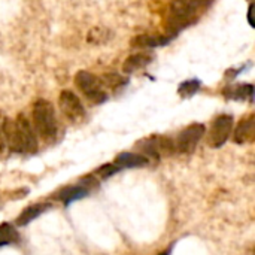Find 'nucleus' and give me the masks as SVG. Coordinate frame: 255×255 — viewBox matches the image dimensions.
Returning a JSON list of instances; mask_svg holds the SVG:
<instances>
[{
    "instance_id": "obj_22",
    "label": "nucleus",
    "mask_w": 255,
    "mask_h": 255,
    "mask_svg": "<svg viewBox=\"0 0 255 255\" xmlns=\"http://www.w3.org/2000/svg\"><path fill=\"white\" fill-rule=\"evenodd\" d=\"M160 255H167V254H160Z\"/></svg>"
},
{
    "instance_id": "obj_11",
    "label": "nucleus",
    "mask_w": 255,
    "mask_h": 255,
    "mask_svg": "<svg viewBox=\"0 0 255 255\" xmlns=\"http://www.w3.org/2000/svg\"><path fill=\"white\" fill-rule=\"evenodd\" d=\"M169 42H170V37H167V36L139 34L130 40V46L131 48H155V46L167 45Z\"/></svg>"
},
{
    "instance_id": "obj_13",
    "label": "nucleus",
    "mask_w": 255,
    "mask_h": 255,
    "mask_svg": "<svg viewBox=\"0 0 255 255\" xmlns=\"http://www.w3.org/2000/svg\"><path fill=\"white\" fill-rule=\"evenodd\" d=\"M49 208H51L49 203H37V205L27 206V208L19 214V217L16 218V224H18V226H27L28 223H31L34 218H37L40 214H43V212L48 211Z\"/></svg>"
},
{
    "instance_id": "obj_4",
    "label": "nucleus",
    "mask_w": 255,
    "mask_h": 255,
    "mask_svg": "<svg viewBox=\"0 0 255 255\" xmlns=\"http://www.w3.org/2000/svg\"><path fill=\"white\" fill-rule=\"evenodd\" d=\"M75 84L79 88V91L91 102V103H103L108 99V94L103 88V84L100 82V78L96 75L87 72V70H79L75 75Z\"/></svg>"
},
{
    "instance_id": "obj_9",
    "label": "nucleus",
    "mask_w": 255,
    "mask_h": 255,
    "mask_svg": "<svg viewBox=\"0 0 255 255\" xmlns=\"http://www.w3.org/2000/svg\"><path fill=\"white\" fill-rule=\"evenodd\" d=\"M255 136V115L251 114L247 118L241 120V123L238 124L233 139L236 143H247L254 140Z\"/></svg>"
},
{
    "instance_id": "obj_7",
    "label": "nucleus",
    "mask_w": 255,
    "mask_h": 255,
    "mask_svg": "<svg viewBox=\"0 0 255 255\" xmlns=\"http://www.w3.org/2000/svg\"><path fill=\"white\" fill-rule=\"evenodd\" d=\"M137 146L146 154L145 157H152V158H160L164 155H172L176 148L175 142L170 137L166 136H152L148 139H143L137 143Z\"/></svg>"
},
{
    "instance_id": "obj_12",
    "label": "nucleus",
    "mask_w": 255,
    "mask_h": 255,
    "mask_svg": "<svg viewBox=\"0 0 255 255\" xmlns=\"http://www.w3.org/2000/svg\"><path fill=\"white\" fill-rule=\"evenodd\" d=\"M151 61H152V55H149L148 52H137V54H133V55H130L128 58H126V61L123 63V72H124V73L137 72V70L146 67Z\"/></svg>"
},
{
    "instance_id": "obj_15",
    "label": "nucleus",
    "mask_w": 255,
    "mask_h": 255,
    "mask_svg": "<svg viewBox=\"0 0 255 255\" xmlns=\"http://www.w3.org/2000/svg\"><path fill=\"white\" fill-rule=\"evenodd\" d=\"M18 233L16 230L4 223V224H0V247H6V245H12L15 242H18Z\"/></svg>"
},
{
    "instance_id": "obj_1",
    "label": "nucleus",
    "mask_w": 255,
    "mask_h": 255,
    "mask_svg": "<svg viewBox=\"0 0 255 255\" xmlns=\"http://www.w3.org/2000/svg\"><path fill=\"white\" fill-rule=\"evenodd\" d=\"M9 148L13 152L31 154L37 149V140L28 120L19 114L16 120L0 118V149Z\"/></svg>"
},
{
    "instance_id": "obj_8",
    "label": "nucleus",
    "mask_w": 255,
    "mask_h": 255,
    "mask_svg": "<svg viewBox=\"0 0 255 255\" xmlns=\"http://www.w3.org/2000/svg\"><path fill=\"white\" fill-rule=\"evenodd\" d=\"M58 105H60V109H61L63 115L72 123H78L85 117V109H84L82 102L70 90H64V91L60 93Z\"/></svg>"
},
{
    "instance_id": "obj_18",
    "label": "nucleus",
    "mask_w": 255,
    "mask_h": 255,
    "mask_svg": "<svg viewBox=\"0 0 255 255\" xmlns=\"http://www.w3.org/2000/svg\"><path fill=\"white\" fill-rule=\"evenodd\" d=\"M200 88V81L197 79H190V81H185L179 85L178 91L182 97H191L193 94H196Z\"/></svg>"
},
{
    "instance_id": "obj_20",
    "label": "nucleus",
    "mask_w": 255,
    "mask_h": 255,
    "mask_svg": "<svg viewBox=\"0 0 255 255\" xmlns=\"http://www.w3.org/2000/svg\"><path fill=\"white\" fill-rule=\"evenodd\" d=\"M118 172H121L120 169H118V166L114 163H108V164H103L100 169H97L96 170V173L102 178V179H106V178H109V176H112V175H115V173H118Z\"/></svg>"
},
{
    "instance_id": "obj_16",
    "label": "nucleus",
    "mask_w": 255,
    "mask_h": 255,
    "mask_svg": "<svg viewBox=\"0 0 255 255\" xmlns=\"http://www.w3.org/2000/svg\"><path fill=\"white\" fill-rule=\"evenodd\" d=\"M100 82L103 84V87L115 90L118 87H123L127 81L121 75H118V73H106V75H103L100 78Z\"/></svg>"
},
{
    "instance_id": "obj_3",
    "label": "nucleus",
    "mask_w": 255,
    "mask_h": 255,
    "mask_svg": "<svg viewBox=\"0 0 255 255\" xmlns=\"http://www.w3.org/2000/svg\"><path fill=\"white\" fill-rule=\"evenodd\" d=\"M31 117H33V126L36 133L46 142L54 140L58 131V126H57V118L52 103H49L45 99H39L33 105Z\"/></svg>"
},
{
    "instance_id": "obj_2",
    "label": "nucleus",
    "mask_w": 255,
    "mask_h": 255,
    "mask_svg": "<svg viewBox=\"0 0 255 255\" xmlns=\"http://www.w3.org/2000/svg\"><path fill=\"white\" fill-rule=\"evenodd\" d=\"M214 0H172L167 18V31L172 34L194 24Z\"/></svg>"
},
{
    "instance_id": "obj_6",
    "label": "nucleus",
    "mask_w": 255,
    "mask_h": 255,
    "mask_svg": "<svg viewBox=\"0 0 255 255\" xmlns=\"http://www.w3.org/2000/svg\"><path fill=\"white\" fill-rule=\"evenodd\" d=\"M205 133H206V127L203 124L194 123V124L188 126L176 137V142H175L176 151H179L182 154H191L197 148V145L202 140V137L205 136Z\"/></svg>"
},
{
    "instance_id": "obj_10",
    "label": "nucleus",
    "mask_w": 255,
    "mask_h": 255,
    "mask_svg": "<svg viewBox=\"0 0 255 255\" xmlns=\"http://www.w3.org/2000/svg\"><path fill=\"white\" fill-rule=\"evenodd\" d=\"M148 158L140 154H131V152H121L115 157V164L120 170L123 169H133V167H143L148 164Z\"/></svg>"
},
{
    "instance_id": "obj_19",
    "label": "nucleus",
    "mask_w": 255,
    "mask_h": 255,
    "mask_svg": "<svg viewBox=\"0 0 255 255\" xmlns=\"http://www.w3.org/2000/svg\"><path fill=\"white\" fill-rule=\"evenodd\" d=\"M253 94H254V87L247 84V85H239L236 87V90L233 91L232 97L239 99V100H245V99H251L253 100Z\"/></svg>"
},
{
    "instance_id": "obj_14",
    "label": "nucleus",
    "mask_w": 255,
    "mask_h": 255,
    "mask_svg": "<svg viewBox=\"0 0 255 255\" xmlns=\"http://www.w3.org/2000/svg\"><path fill=\"white\" fill-rule=\"evenodd\" d=\"M85 196H88V190L84 187V185H73V187H67L64 188L58 196L57 199L61 200L64 205H69L75 200H79V199H84Z\"/></svg>"
},
{
    "instance_id": "obj_21",
    "label": "nucleus",
    "mask_w": 255,
    "mask_h": 255,
    "mask_svg": "<svg viewBox=\"0 0 255 255\" xmlns=\"http://www.w3.org/2000/svg\"><path fill=\"white\" fill-rule=\"evenodd\" d=\"M253 10H254V4L251 3L250 4V9H248V22L254 27V19H253Z\"/></svg>"
},
{
    "instance_id": "obj_5",
    "label": "nucleus",
    "mask_w": 255,
    "mask_h": 255,
    "mask_svg": "<svg viewBox=\"0 0 255 255\" xmlns=\"http://www.w3.org/2000/svg\"><path fill=\"white\" fill-rule=\"evenodd\" d=\"M233 130V117L232 115H220L217 117L208 133V143L212 148H221L230 137Z\"/></svg>"
},
{
    "instance_id": "obj_17",
    "label": "nucleus",
    "mask_w": 255,
    "mask_h": 255,
    "mask_svg": "<svg viewBox=\"0 0 255 255\" xmlns=\"http://www.w3.org/2000/svg\"><path fill=\"white\" fill-rule=\"evenodd\" d=\"M109 37H111V31H108L105 27H96L88 33L87 40L91 43H105Z\"/></svg>"
}]
</instances>
